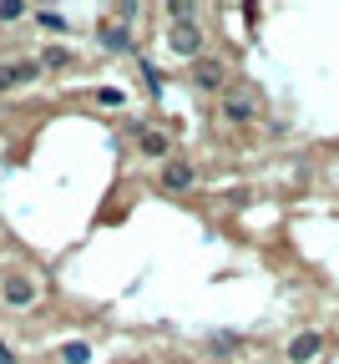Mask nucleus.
Here are the masks:
<instances>
[{
  "instance_id": "f257e3e1",
  "label": "nucleus",
  "mask_w": 339,
  "mask_h": 364,
  "mask_svg": "<svg viewBox=\"0 0 339 364\" xmlns=\"http://www.w3.org/2000/svg\"><path fill=\"white\" fill-rule=\"evenodd\" d=\"M218 117L228 127H254L259 122V97H254L249 86H228L223 97H218Z\"/></svg>"
},
{
  "instance_id": "f03ea898",
  "label": "nucleus",
  "mask_w": 339,
  "mask_h": 364,
  "mask_svg": "<svg viewBox=\"0 0 339 364\" xmlns=\"http://www.w3.org/2000/svg\"><path fill=\"white\" fill-rule=\"evenodd\" d=\"M187 81L198 86V91H213V97H223V91L233 86L228 81V61H218V56H198L187 66Z\"/></svg>"
},
{
  "instance_id": "7ed1b4c3",
  "label": "nucleus",
  "mask_w": 339,
  "mask_h": 364,
  "mask_svg": "<svg viewBox=\"0 0 339 364\" xmlns=\"http://www.w3.org/2000/svg\"><path fill=\"white\" fill-rule=\"evenodd\" d=\"M203 46H208V36H203V26H198V21L167 26V51H172V56H187V61H198V56H208Z\"/></svg>"
},
{
  "instance_id": "20e7f679",
  "label": "nucleus",
  "mask_w": 339,
  "mask_h": 364,
  "mask_svg": "<svg viewBox=\"0 0 339 364\" xmlns=\"http://www.w3.org/2000/svg\"><path fill=\"white\" fill-rule=\"evenodd\" d=\"M127 132L137 136V152H142V157H157V162L177 157V152H172V136H167L162 127H147V122L137 117V122H127Z\"/></svg>"
},
{
  "instance_id": "39448f33",
  "label": "nucleus",
  "mask_w": 339,
  "mask_h": 364,
  "mask_svg": "<svg viewBox=\"0 0 339 364\" xmlns=\"http://www.w3.org/2000/svg\"><path fill=\"white\" fill-rule=\"evenodd\" d=\"M192 182H198V167H192V157H167L162 172H157V188L162 193H192Z\"/></svg>"
},
{
  "instance_id": "423d86ee",
  "label": "nucleus",
  "mask_w": 339,
  "mask_h": 364,
  "mask_svg": "<svg viewBox=\"0 0 339 364\" xmlns=\"http://www.w3.org/2000/svg\"><path fill=\"white\" fill-rule=\"evenodd\" d=\"M46 71H41V61H0V97L6 91H21V86H36Z\"/></svg>"
},
{
  "instance_id": "0eeeda50",
  "label": "nucleus",
  "mask_w": 339,
  "mask_h": 364,
  "mask_svg": "<svg viewBox=\"0 0 339 364\" xmlns=\"http://www.w3.org/2000/svg\"><path fill=\"white\" fill-rule=\"evenodd\" d=\"M96 41H102L107 51H137V41H132V26H127V21H117V16L96 26Z\"/></svg>"
},
{
  "instance_id": "6e6552de",
  "label": "nucleus",
  "mask_w": 339,
  "mask_h": 364,
  "mask_svg": "<svg viewBox=\"0 0 339 364\" xmlns=\"http://www.w3.org/2000/svg\"><path fill=\"white\" fill-rule=\"evenodd\" d=\"M319 349H324V334H319V329H304V334L288 339V359H294V364H309Z\"/></svg>"
},
{
  "instance_id": "1a4fd4ad",
  "label": "nucleus",
  "mask_w": 339,
  "mask_h": 364,
  "mask_svg": "<svg viewBox=\"0 0 339 364\" xmlns=\"http://www.w3.org/2000/svg\"><path fill=\"white\" fill-rule=\"evenodd\" d=\"M0 294H6V304H21V309H26V304L36 299V284L26 279V273H11V279L0 284Z\"/></svg>"
},
{
  "instance_id": "9d476101",
  "label": "nucleus",
  "mask_w": 339,
  "mask_h": 364,
  "mask_svg": "<svg viewBox=\"0 0 339 364\" xmlns=\"http://www.w3.org/2000/svg\"><path fill=\"white\" fill-rule=\"evenodd\" d=\"M36 61H41V71H66L71 66V51H66V46H51V51H41Z\"/></svg>"
},
{
  "instance_id": "9b49d317",
  "label": "nucleus",
  "mask_w": 339,
  "mask_h": 364,
  "mask_svg": "<svg viewBox=\"0 0 339 364\" xmlns=\"http://www.w3.org/2000/svg\"><path fill=\"white\" fill-rule=\"evenodd\" d=\"M167 21H172V26H182V21H198V6H192V0H172V6H167Z\"/></svg>"
},
{
  "instance_id": "f8f14e48",
  "label": "nucleus",
  "mask_w": 339,
  "mask_h": 364,
  "mask_svg": "<svg viewBox=\"0 0 339 364\" xmlns=\"http://www.w3.org/2000/svg\"><path fill=\"white\" fill-rule=\"evenodd\" d=\"M61 364H91V349L86 344H66L61 349Z\"/></svg>"
},
{
  "instance_id": "ddd939ff",
  "label": "nucleus",
  "mask_w": 339,
  "mask_h": 364,
  "mask_svg": "<svg viewBox=\"0 0 339 364\" xmlns=\"http://www.w3.org/2000/svg\"><path fill=\"white\" fill-rule=\"evenodd\" d=\"M36 21H41L46 31H56V36L66 31V16H61V11H36Z\"/></svg>"
},
{
  "instance_id": "4468645a",
  "label": "nucleus",
  "mask_w": 339,
  "mask_h": 364,
  "mask_svg": "<svg viewBox=\"0 0 339 364\" xmlns=\"http://www.w3.org/2000/svg\"><path fill=\"white\" fill-rule=\"evenodd\" d=\"M26 16V6H21V0H11V6H0V21H21Z\"/></svg>"
},
{
  "instance_id": "2eb2a0df",
  "label": "nucleus",
  "mask_w": 339,
  "mask_h": 364,
  "mask_svg": "<svg viewBox=\"0 0 339 364\" xmlns=\"http://www.w3.org/2000/svg\"><path fill=\"white\" fill-rule=\"evenodd\" d=\"M0 364H11V349H6V344H0Z\"/></svg>"
}]
</instances>
